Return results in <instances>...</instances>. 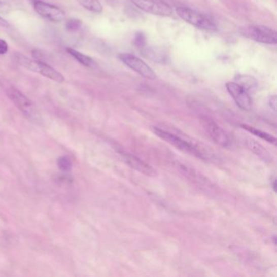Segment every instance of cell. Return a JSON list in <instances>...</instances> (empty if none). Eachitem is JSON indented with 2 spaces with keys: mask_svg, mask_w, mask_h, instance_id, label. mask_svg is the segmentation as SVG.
Listing matches in <instances>:
<instances>
[{
  "mask_svg": "<svg viewBox=\"0 0 277 277\" xmlns=\"http://www.w3.org/2000/svg\"><path fill=\"white\" fill-rule=\"evenodd\" d=\"M247 146L253 153L255 154L257 156H259L260 159H263L264 161H271L270 153L265 149L263 146L261 145L260 143L253 140V139H248L247 141Z\"/></svg>",
  "mask_w": 277,
  "mask_h": 277,
  "instance_id": "obj_12",
  "label": "cell"
},
{
  "mask_svg": "<svg viewBox=\"0 0 277 277\" xmlns=\"http://www.w3.org/2000/svg\"><path fill=\"white\" fill-rule=\"evenodd\" d=\"M67 51L77 61L82 63V65L85 66V67H91L94 66V61L90 56L84 55L82 52L73 49V48H67Z\"/></svg>",
  "mask_w": 277,
  "mask_h": 277,
  "instance_id": "obj_15",
  "label": "cell"
},
{
  "mask_svg": "<svg viewBox=\"0 0 277 277\" xmlns=\"http://www.w3.org/2000/svg\"><path fill=\"white\" fill-rule=\"evenodd\" d=\"M240 34L258 43L276 44V32L263 25H250L240 28Z\"/></svg>",
  "mask_w": 277,
  "mask_h": 277,
  "instance_id": "obj_5",
  "label": "cell"
},
{
  "mask_svg": "<svg viewBox=\"0 0 277 277\" xmlns=\"http://www.w3.org/2000/svg\"><path fill=\"white\" fill-rule=\"evenodd\" d=\"M34 9L38 14L52 22H60L63 21L65 16L64 12L59 9V7L43 1H36L34 3Z\"/></svg>",
  "mask_w": 277,
  "mask_h": 277,
  "instance_id": "obj_10",
  "label": "cell"
},
{
  "mask_svg": "<svg viewBox=\"0 0 277 277\" xmlns=\"http://www.w3.org/2000/svg\"><path fill=\"white\" fill-rule=\"evenodd\" d=\"M235 82L238 84L239 86L247 90V92L253 91L258 86V82L255 78L251 76L244 75V74H238L235 77Z\"/></svg>",
  "mask_w": 277,
  "mask_h": 277,
  "instance_id": "obj_13",
  "label": "cell"
},
{
  "mask_svg": "<svg viewBox=\"0 0 277 277\" xmlns=\"http://www.w3.org/2000/svg\"><path fill=\"white\" fill-rule=\"evenodd\" d=\"M5 90L11 101L19 108V110L23 112V114L33 121L39 120L37 110L29 98H27L25 94L12 85L5 86Z\"/></svg>",
  "mask_w": 277,
  "mask_h": 277,
  "instance_id": "obj_3",
  "label": "cell"
},
{
  "mask_svg": "<svg viewBox=\"0 0 277 277\" xmlns=\"http://www.w3.org/2000/svg\"><path fill=\"white\" fill-rule=\"evenodd\" d=\"M82 25V21L78 20V19H70L66 24V28H67V30L77 31L81 28Z\"/></svg>",
  "mask_w": 277,
  "mask_h": 277,
  "instance_id": "obj_18",
  "label": "cell"
},
{
  "mask_svg": "<svg viewBox=\"0 0 277 277\" xmlns=\"http://www.w3.org/2000/svg\"><path fill=\"white\" fill-rule=\"evenodd\" d=\"M152 131L156 136H159V138H161L166 143H169L170 145L174 146L177 149L183 151L185 153L190 154L200 159H205L202 151L197 146L194 145V143L185 140L181 136H177L174 133L164 130L159 127H152Z\"/></svg>",
  "mask_w": 277,
  "mask_h": 277,
  "instance_id": "obj_2",
  "label": "cell"
},
{
  "mask_svg": "<svg viewBox=\"0 0 277 277\" xmlns=\"http://www.w3.org/2000/svg\"><path fill=\"white\" fill-rule=\"evenodd\" d=\"M58 166L63 171H68L71 170L72 163L70 159L66 156H62L58 159Z\"/></svg>",
  "mask_w": 277,
  "mask_h": 277,
  "instance_id": "obj_17",
  "label": "cell"
},
{
  "mask_svg": "<svg viewBox=\"0 0 277 277\" xmlns=\"http://www.w3.org/2000/svg\"><path fill=\"white\" fill-rule=\"evenodd\" d=\"M269 105L273 110H276V96H271V98H269Z\"/></svg>",
  "mask_w": 277,
  "mask_h": 277,
  "instance_id": "obj_20",
  "label": "cell"
},
{
  "mask_svg": "<svg viewBox=\"0 0 277 277\" xmlns=\"http://www.w3.org/2000/svg\"><path fill=\"white\" fill-rule=\"evenodd\" d=\"M9 51V45L4 39H0V55H5Z\"/></svg>",
  "mask_w": 277,
  "mask_h": 277,
  "instance_id": "obj_19",
  "label": "cell"
},
{
  "mask_svg": "<svg viewBox=\"0 0 277 277\" xmlns=\"http://www.w3.org/2000/svg\"><path fill=\"white\" fill-rule=\"evenodd\" d=\"M80 5L84 9L95 13H101L102 12V6L98 0H78Z\"/></svg>",
  "mask_w": 277,
  "mask_h": 277,
  "instance_id": "obj_16",
  "label": "cell"
},
{
  "mask_svg": "<svg viewBox=\"0 0 277 277\" xmlns=\"http://www.w3.org/2000/svg\"><path fill=\"white\" fill-rule=\"evenodd\" d=\"M135 6L145 13L169 17L172 14V9L163 0H131Z\"/></svg>",
  "mask_w": 277,
  "mask_h": 277,
  "instance_id": "obj_6",
  "label": "cell"
},
{
  "mask_svg": "<svg viewBox=\"0 0 277 277\" xmlns=\"http://www.w3.org/2000/svg\"><path fill=\"white\" fill-rule=\"evenodd\" d=\"M107 1L110 3L111 5H112V4H114V3L116 2V0H107Z\"/></svg>",
  "mask_w": 277,
  "mask_h": 277,
  "instance_id": "obj_24",
  "label": "cell"
},
{
  "mask_svg": "<svg viewBox=\"0 0 277 277\" xmlns=\"http://www.w3.org/2000/svg\"><path fill=\"white\" fill-rule=\"evenodd\" d=\"M176 12L180 18L198 29L206 31L217 30V26L212 19L197 11L186 7H178Z\"/></svg>",
  "mask_w": 277,
  "mask_h": 277,
  "instance_id": "obj_4",
  "label": "cell"
},
{
  "mask_svg": "<svg viewBox=\"0 0 277 277\" xmlns=\"http://www.w3.org/2000/svg\"><path fill=\"white\" fill-rule=\"evenodd\" d=\"M119 154L124 159V163L132 167V169L136 170L144 175L149 176V177H154L156 174V171L153 167L135 155L123 151H119Z\"/></svg>",
  "mask_w": 277,
  "mask_h": 277,
  "instance_id": "obj_11",
  "label": "cell"
},
{
  "mask_svg": "<svg viewBox=\"0 0 277 277\" xmlns=\"http://www.w3.org/2000/svg\"><path fill=\"white\" fill-rule=\"evenodd\" d=\"M9 9V5L5 3L0 1V13H6Z\"/></svg>",
  "mask_w": 277,
  "mask_h": 277,
  "instance_id": "obj_21",
  "label": "cell"
},
{
  "mask_svg": "<svg viewBox=\"0 0 277 277\" xmlns=\"http://www.w3.org/2000/svg\"><path fill=\"white\" fill-rule=\"evenodd\" d=\"M240 127L243 129H245V130H247V132H251V134L255 135V136H258L259 138L263 139V140L267 142V143H271V144H274V145H275V143H276V139H275V136L269 134L267 132L259 130V129H257V128L250 126V125H247V124H240Z\"/></svg>",
  "mask_w": 277,
  "mask_h": 277,
  "instance_id": "obj_14",
  "label": "cell"
},
{
  "mask_svg": "<svg viewBox=\"0 0 277 277\" xmlns=\"http://www.w3.org/2000/svg\"><path fill=\"white\" fill-rule=\"evenodd\" d=\"M272 188H273V190H274V191H275V179L273 180Z\"/></svg>",
  "mask_w": 277,
  "mask_h": 277,
  "instance_id": "obj_23",
  "label": "cell"
},
{
  "mask_svg": "<svg viewBox=\"0 0 277 277\" xmlns=\"http://www.w3.org/2000/svg\"><path fill=\"white\" fill-rule=\"evenodd\" d=\"M119 58L125 65L137 73L139 75L143 76V78L150 80H154L157 78L154 70L136 55L129 53H122L119 55Z\"/></svg>",
  "mask_w": 277,
  "mask_h": 277,
  "instance_id": "obj_7",
  "label": "cell"
},
{
  "mask_svg": "<svg viewBox=\"0 0 277 277\" xmlns=\"http://www.w3.org/2000/svg\"><path fill=\"white\" fill-rule=\"evenodd\" d=\"M201 120L204 129L206 130V133L210 136L212 141L223 147H230V137L220 125L216 124L212 119L206 117H202Z\"/></svg>",
  "mask_w": 277,
  "mask_h": 277,
  "instance_id": "obj_8",
  "label": "cell"
},
{
  "mask_svg": "<svg viewBox=\"0 0 277 277\" xmlns=\"http://www.w3.org/2000/svg\"><path fill=\"white\" fill-rule=\"evenodd\" d=\"M14 59L15 61L17 62L21 67L37 73V74H41L43 77L49 78L52 81L59 82V83H61L65 81L64 77L59 72L41 60L30 59V58L26 57L21 54H16L14 55Z\"/></svg>",
  "mask_w": 277,
  "mask_h": 277,
  "instance_id": "obj_1",
  "label": "cell"
},
{
  "mask_svg": "<svg viewBox=\"0 0 277 277\" xmlns=\"http://www.w3.org/2000/svg\"><path fill=\"white\" fill-rule=\"evenodd\" d=\"M0 26L5 27V28H9V27L10 26V25H9V22H7V21H5V19L0 17Z\"/></svg>",
  "mask_w": 277,
  "mask_h": 277,
  "instance_id": "obj_22",
  "label": "cell"
},
{
  "mask_svg": "<svg viewBox=\"0 0 277 277\" xmlns=\"http://www.w3.org/2000/svg\"><path fill=\"white\" fill-rule=\"evenodd\" d=\"M226 89L236 105L244 111H250L252 108V99L247 90L235 82L226 84Z\"/></svg>",
  "mask_w": 277,
  "mask_h": 277,
  "instance_id": "obj_9",
  "label": "cell"
}]
</instances>
